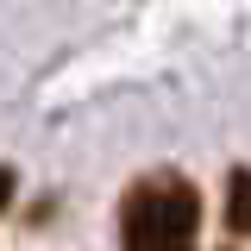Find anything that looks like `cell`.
<instances>
[{"label": "cell", "mask_w": 251, "mask_h": 251, "mask_svg": "<svg viewBox=\"0 0 251 251\" xmlns=\"http://www.w3.org/2000/svg\"><path fill=\"white\" fill-rule=\"evenodd\" d=\"M226 232L232 239L251 232V170H232L226 176Z\"/></svg>", "instance_id": "7a4b0ae2"}, {"label": "cell", "mask_w": 251, "mask_h": 251, "mask_svg": "<svg viewBox=\"0 0 251 251\" xmlns=\"http://www.w3.org/2000/svg\"><path fill=\"white\" fill-rule=\"evenodd\" d=\"M13 195H19V176H13V170H6V163H0V214H6V207H13Z\"/></svg>", "instance_id": "3957f363"}, {"label": "cell", "mask_w": 251, "mask_h": 251, "mask_svg": "<svg viewBox=\"0 0 251 251\" xmlns=\"http://www.w3.org/2000/svg\"><path fill=\"white\" fill-rule=\"evenodd\" d=\"M201 232V188L176 170H151L120 201V239L126 251H195Z\"/></svg>", "instance_id": "6da1fadb"}]
</instances>
